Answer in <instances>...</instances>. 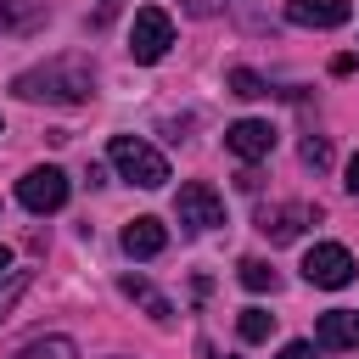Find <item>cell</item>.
I'll return each instance as SVG.
<instances>
[{
	"label": "cell",
	"mask_w": 359,
	"mask_h": 359,
	"mask_svg": "<svg viewBox=\"0 0 359 359\" xmlns=\"http://www.w3.org/2000/svg\"><path fill=\"white\" fill-rule=\"evenodd\" d=\"M224 146H230L241 163H258V157L275 151V123H264V118H241V123L224 129Z\"/></svg>",
	"instance_id": "obj_7"
},
{
	"label": "cell",
	"mask_w": 359,
	"mask_h": 359,
	"mask_svg": "<svg viewBox=\"0 0 359 359\" xmlns=\"http://www.w3.org/2000/svg\"><path fill=\"white\" fill-rule=\"evenodd\" d=\"M303 163H309V168H331V140L309 135V140H303Z\"/></svg>",
	"instance_id": "obj_19"
},
{
	"label": "cell",
	"mask_w": 359,
	"mask_h": 359,
	"mask_svg": "<svg viewBox=\"0 0 359 359\" xmlns=\"http://www.w3.org/2000/svg\"><path fill=\"white\" fill-rule=\"evenodd\" d=\"M163 247H168V230H163V219L140 213V219H129V224H123V252H129V258H157Z\"/></svg>",
	"instance_id": "obj_11"
},
{
	"label": "cell",
	"mask_w": 359,
	"mask_h": 359,
	"mask_svg": "<svg viewBox=\"0 0 359 359\" xmlns=\"http://www.w3.org/2000/svg\"><path fill=\"white\" fill-rule=\"evenodd\" d=\"M28 280H34L28 269H11V275H6V286H0V325H6V320H11V309L22 303V292H28Z\"/></svg>",
	"instance_id": "obj_17"
},
{
	"label": "cell",
	"mask_w": 359,
	"mask_h": 359,
	"mask_svg": "<svg viewBox=\"0 0 359 359\" xmlns=\"http://www.w3.org/2000/svg\"><path fill=\"white\" fill-rule=\"evenodd\" d=\"M11 90H17V101L84 107V101L95 95V67H90V56L62 50V56H50V62H39V67H22V73L11 79Z\"/></svg>",
	"instance_id": "obj_1"
},
{
	"label": "cell",
	"mask_w": 359,
	"mask_h": 359,
	"mask_svg": "<svg viewBox=\"0 0 359 359\" xmlns=\"http://www.w3.org/2000/svg\"><path fill=\"white\" fill-rule=\"evenodd\" d=\"M353 17L348 0H286V22L297 28H342Z\"/></svg>",
	"instance_id": "obj_10"
},
{
	"label": "cell",
	"mask_w": 359,
	"mask_h": 359,
	"mask_svg": "<svg viewBox=\"0 0 359 359\" xmlns=\"http://www.w3.org/2000/svg\"><path fill=\"white\" fill-rule=\"evenodd\" d=\"M168 45H174V17L163 6H140L135 11V28H129V56L151 67V62L168 56Z\"/></svg>",
	"instance_id": "obj_3"
},
{
	"label": "cell",
	"mask_w": 359,
	"mask_h": 359,
	"mask_svg": "<svg viewBox=\"0 0 359 359\" xmlns=\"http://www.w3.org/2000/svg\"><path fill=\"white\" fill-rule=\"evenodd\" d=\"M174 213H180L185 230H213V224H224V196H219L208 180H191V185H180Z\"/></svg>",
	"instance_id": "obj_5"
},
{
	"label": "cell",
	"mask_w": 359,
	"mask_h": 359,
	"mask_svg": "<svg viewBox=\"0 0 359 359\" xmlns=\"http://www.w3.org/2000/svg\"><path fill=\"white\" fill-rule=\"evenodd\" d=\"M185 11H191V17H213V11H219V0H185Z\"/></svg>",
	"instance_id": "obj_21"
},
{
	"label": "cell",
	"mask_w": 359,
	"mask_h": 359,
	"mask_svg": "<svg viewBox=\"0 0 359 359\" xmlns=\"http://www.w3.org/2000/svg\"><path fill=\"white\" fill-rule=\"evenodd\" d=\"M353 252L342 247V241H314L309 252H303V280L309 286H325V292H337V286H348L353 280Z\"/></svg>",
	"instance_id": "obj_4"
},
{
	"label": "cell",
	"mask_w": 359,
	"mask_h": 359,
	"mask_svg": "<svg viewBox=\"0 0 359 359\" xmlns=\"http://www.w3.org/2000/svg\"><path fill=\"white\" fill-rule=\"evenodd\" d=\"M202 353H208V348H202ZM208 359H219V353H208Z\"/></svg>",
	"instance_id": "obj_24"
},
{
	"label": "cell",
	"mask_w": 359,
	"mask_h": 359,
	"mask_svg": "<svg viewBox=\"0 0 359 359\" xmlns=\"http://www.w3.org/2000/svg\"><path fill=\"white\" fill-rule=\"evenodd\" d=\"M314 348H320V353H348V348H359V309H331V314H320Z\"/></svg>",
	"instance_id": "obj_9"
},
{
	"label": "cell",
	"mask_w": 359,
	"mask_h": 359,
	"mask_svg": "<svg viewBox=\"0 0 359 359\" xmlns=\"http://www.w3.org/2000/svg\"><path fill=\"white\" fill-rule=\"evenodd\" d=\"M230 95H241V101H258V95H269V84H264L252 67H230Z\"/></svg>",
	"instance_id": "obj_18"
},
{
	"label": "cell",
	"mask_w": 359,
	"mask_h": 359,
	"mask_svg": "<svg viewBox=\"0 0 359 359\" xmlns=\"http://www.w3.org/2000/svg\"><path fill=\"white\" fill-rule=\"evenodd\" d=\"M0 28H6V34H34V28H45V0H0Z\"/></svg>",
	"instance_id": "obj_13"
},
{
	"label": "cell",
	"mask_w": 359,
	"mask_h": 359,
	"mask_svg": "<svg viewBox=\"0 0 359 359\" xmlns=\"http://www.w3.org/2000/svg\"><path fill=\"white\" fill-rule=\"evenodd\" d=\"M342 185H348V191H353V196H359V151H353V157H348V180H342Z\"/></svg>",
	"instance_id": "obj_22"
},
{
	"label": "cell",
	"mask_w": 359,
	"mask_h": 359,
	"mask_svg": "<svg viewBox=\"0 0 359 359\" xmlns=\"http://www.w3.org/2000/svg\"><path fill=\"white\" fill-rule=\"evenodd\" d=\"M11 359H79V348H73V337H34V342H22Z\"/></svg>",
	"instance_id": "obj_14"
},
{
	"label": "cell",
	"mask_w": 359,
	"mask_h": 359,
	"mask_svg": "<svg viewBox=\"0 0 359 359\" xmlns=\"http://www.w3.org/2000/svg\"><path fill=\"white\" fill-rule=\"evenodd\" d=\"M6 269H11V247H0V275H6Z\"/></svg>",
	"instance_id": "obj_23"
},
{
	"label": "cell",
	"mask_w": 359,
	"mask_h": 359,
	"mask_svg": "<svg viewBox=\"0 0 359 359\" xmlns=\"http://www.w3.org/2000/svg\"><path fill=\"white\" fill-rule=\"evenodd\" d=\"M118 292H123V297H135V303H140L157 325H168V320H174V303H168V297H163L146 275H123V280H118Z\"/></svg>",
	"instance_id": "obj_12"
},
{
	"label": "cell",
	"mask_w": 359,
	"mask_h": 359,
	"mask_svg": "<svg viewBox=\"0 0 359 359\" xmlns=\"http://www.w3.org/2000/svg\"><path fill=\"white\" fill-rule=\"evenodd\" d=\"M236 331H241V342H269V331H275V314H264V309H241Z\"/></svg>",
	"instance_id": "obj_16"
},
{
	"label": "cell",
	"mask_w": 359,
	"mask_h": 359,
	"mask_svg": "<svg viewBox=\"0 0 359 359\" xmlns=\"http://www.w3.org/2000/svg\"><path fill=\"white\" fill-rule=\"evenodd\" d=\"M314 219H320L314 202H280V208H264V213H258V230H264L269 241H292V236H303V224H314Z\"/></svg>",
	"instance_id": "obj_8"
},
{
	"label": "cell",
	"mask_w": 359,
	"mask_h": 359,
	"mask_svg": "<svg viewBox=\"0 0 359 359\" xmlns=\"http://www.w3.org/2000/svg\"><path fill=\"white\" fill-rule=\"evenodd\" d=\"M275 359H320V348H314V342H286Z\"/></svg>",
	"instance_id": "obj_20"
},
{
	"label": "cell",
	"mask_w": 359,
	"mask_h": 359,
	"mask_svg": "<svg viewBox=\"0 0 359 359\" xmlns=\"http://www.w3.org/2000/svg\"><path fill=\"white\" fill-rule=\"evenodd\" d=\"M17 202H22L28 213H56V208L67 202V174H62V168H28V174L17 180Z\"/></svg>",
	"instance_id": "obj_6"
},
{
	"label": "cell",
	"mask_w": 359,
	"mask_h": 359,
	"mask_svg": "<svg viewBox=\"0 0 359 359\" xmlns=\"http://www.w3.org/2000/svg\"><path fill=\"white\" fill-rule=\"evenodd\" d=\"M236 280H241L247 292H275V286H280V275H275L264 258H241V264H236Z\"/></svg>",
	"instance_id": "obj_15"
},
{
	"label": "cell",
	"mask_w": 359,
	"mask_h": 359,
	"mask_svg": "<svg viewBox=\"0 0 359 359\" xmlns=\"http://www.w3.org/2000/svg\"><path fill=\"white\" fill-rule=\"evenodd\" d=\"M107 157H112L118 180H129V185H140V191H157V185H168V157H163L157 146H146L140 135H112Z\"/></svg>",
	"instance_id": "obj_2"
}]
</instances>
